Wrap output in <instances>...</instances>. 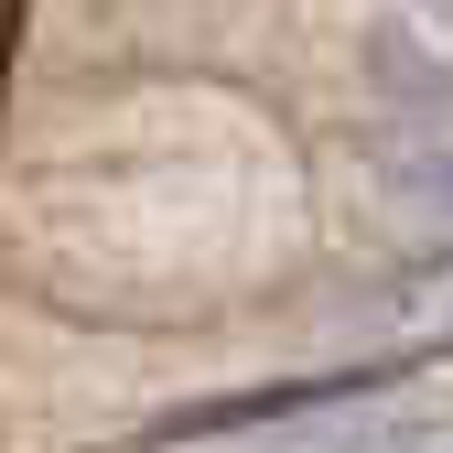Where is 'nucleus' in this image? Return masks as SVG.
I'll return each instance as SVG.
<instances>
[{"instance_id":"f03ea898","label":"nucleus","mask_w":453,"mask_h":453,"mask_svg":"<svg viewBox=\"0 0 453 453\" xmlns=\"http://www.w3.org/2000/svg\"><path fill=\"white\" fill-rule=\"evenodd\" d=\"M378 205L432 226V238H453V141H421V151H388L378 162Z\"/></svg>"},{"instance_id":"7ed1b4c3","label":"nucleus","mask_w":453,"mask_h":453,"mask_svg":"<svg viewBox=\"0 0 453 453\" xmlns=\"http://www.w3.org/2000/svg\"><path fill=\"white\" fill-rule=\"evenodd\" d=\"M357 453H453V411H400V421L357 432Z\"/></svg>"},{"instance_id":"f257e3e1","label":"nucleus","mask_w":453,"mask_h":453,"mask_svg":"<svg viewBox=\"0 0 453 453\" xmlns=\"http://www.w3.org/2000/svg\"><path fill=\"white\" fill-rule=\"evenodd\" d=\"M378 334H388V346H453V249L442 259H411L400 280H388V292H378Z\"/></svg>"},{"instance_id":"39448f33","label":"nucleus","mask_w":453,"mask_h":453,"mask_svg":"<svg viewBox=\"0 0 453 453\" xmlns=\"http://www.w3.org/2000/svg\"><path fill=\"white\" fill-rule=\"evenodd\" d=\"M411 33H421V43H442V54H453V0H411Z\"/></svg>"},{"instance_id":"20e7f679","label":"nucleus","mask_w":453,"mask_h":453,"mask_svg":"<svg viewBox=\"0 0 453 453\" xmlns=\"http://www.w3.org/2000/svg\"><path fill=\"white\" fill-rule=\"evenodd\" d=\"M421 108H432V141H453V65L421 54Z\"/></svg>"}]
</instances>
